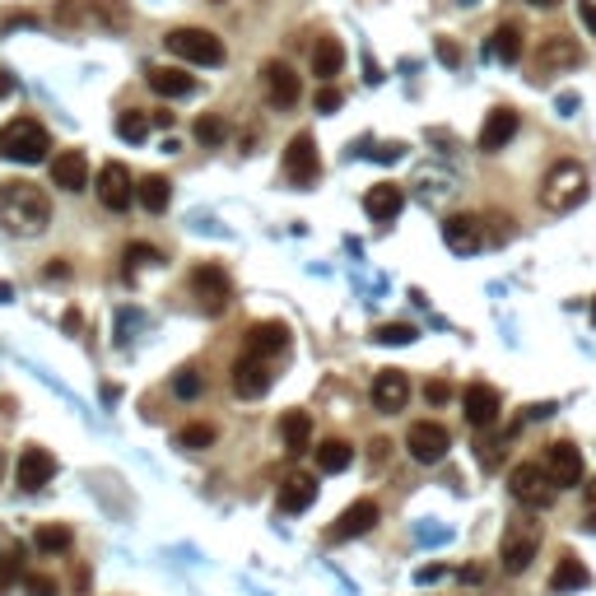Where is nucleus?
Masks as SVG:
<instances>
[{"instance_id": "obj_1", "label": "nucleus", "mask_w": 596, "mask_h": 596, "mask_svg": "<svg viewBox=\"0 0 596 596\" xmlns=\"http://www.w3.org/2000/svg\"><path fill=\"white\" fill-rule=\"evenodd\" d=\"M0 224L19 238H38L52 224V201L33 182H0Z\"/></svg>"}, {"instance_id": "obj_2", "label": "nucleus", "mask_w": 596, "mask_h": 596, "mask_svg": "<svg viewBox=\"0 0 596 596\" xmlns=\"http://www.w3.org/2000/svg\"><path fill=\"white\" fill-rule=\"evenodd\" d=\"M587 168L583 163H573V159H564V163H555L550 173H545V182H541V205L550 210V215H573L578 205L587 201Z\"/></svg>"}, {"instance_id": "obj_3", "label": "nucleus", "mask_w": 596, "mask_h": 596, "mask_svg": "<svg viewBox=\"0 0 596 596\" xmlns=\"http://www.w3.org/2000/svg\"><path fill=\"white\" fill-rule=\"evenodd\" d=\"M47 149H52V140H47L42 122H33V117H14V122L0 126V159L42 163V159H47Z\"/></svg>"}, {"instance_id": "obj_4", "label": "nucleus", "mask_w": 596, "mask_h": 596, "mask_svg": "<svg viewBox=\"0 0 596 596\" xmlns=\"http://www.w3.org/2000/svg\"><path fill=\"white\" fill-rule=\"evenodd\" d=\"M541 555V522H527V517H517L503 527V545H499V569L508 578L531 569V559Z\"/></svg>"}, {"instance_id": "obj_5", "label": "nucleus", "mask_w": 596, "mask_h": 596, "mask_svg": "<svg viewBox=\"0 0 596 596\" xmlns=\"http://www.w3.org/2000/svg\"><path fill=\"white\" fill-rule=\"evenodd\" d=\"M508 489H513V499L522 503V508H550L555 494H559L541 461H522V466H513V471H508Z\"/></svg>"}, {"instance_id": "obj_6", "label": "nucleus", "mask_w": 596, "mask_h": 596, "mask_svg": "<svg viewBox=\"0 0 596 596\" xmlns=\"http://www.w3.org/2000/svg\"><path fill=\"white\" fill-rule=\"evenodd\" d=\"M163 42H168V52L191 61V66H224V42L210 28H173Z\"/></svg>"}, {"instance_id": "obj_7", "label": "nucleus", "mask_w": 596, "mask_h": 596, "mask_svg": "<svg viewBox=\"0 0 596 596\" xmlns=\"http://www.w3.org/2000/svg\"><path fill=\"white\" fill-rule=\"evenodd\" d=\"M191 294H196V303H201L210 317H219V312L229 308V298H233L229 271H224V266H215V261L196 266V271H191Z\"/></svg>"}, {"instance_id": "obj_8", "label": "nucleus", "mask_w": 596, "mask_h": 596, "mask_svg": "<svg viewBox=\"0 0 596 596\" xmlns=\"http://www.w3.org/2000/svg\"><path fill=\"white\" fill-rule=\"evenodd\" d=\"M447 447H452V438H447V429L434 420H415L406 429V452L420 461V466H438V461L447 457Z\"/></svg>"}, {"instance_id": "obj_9", "label": "nucleus", "mask_w": 596, "mask_h": 596, "mask_svg": "<svg viewBox=\"0 0 596 596\" xmlns=\"http://www.w3.org/2000/svg\"><path fill=\"white\" fill-rule=\"evenodd\" d=\"M285 177L294 187H312L317 177H322V159H317V140L312 131H298L285 149Z\"/></svg>"}, {"instance_id": "obj_10", "label": "nucleus", "mask_w": 596, "mask_h": 596, "mask_svg": "<svg viewBox=\"0 0 596 596\" xmlns=\"http://www.w3.org/2000/svg\"><path fill=\"white\" fill-rule=\"evenodd\" d=\"M573 66H583V47H578V38H564V33L545 38L541 52H536V61H531L536 80H545V75H559V70H573Z\"/></svg>"}, {"instance_id": "obj_11", "label": "nucleus", "mask_w": 596, "mask_h": 596, "mask_svg": "<svg viewBox=\"0 0 596 596\" xmlns=\"http://www.w3.org/2000/svg\"><path fill=\"white\" fill-rule=\"evenodd\" d=\"M271 359H257V354H238L233 359V392L243 396V401H257V396L271 392Z\"/></svg>"}, {"instance_id": "obj_12", "label": "nucleus", "mask_w": 596, "mask_h": 596, "mask_svg": "<svg viewBox=\"0 0 596 596\" xmlns=\"http://www.w3.org/2000/svg\"><path fill=\"white\" fill-rule=\"evenodd\" d=\"M541 466L550 471L555 489H578V485H583V475H587L583 452H578L573 443H550V447H545V461H541Z\"/></svg>"}, {"instance_id": "obj_13", "label": "nucleus", "mask_w": 596, "mask_h": 596, "mask_svg": "<svg viewBox=\"0 0 596 596\" xmlns=\"http://www.w3.org/2000/svg\"><path fill=\"white\" fill-rule=\"evenodd\" d=\"M499 392L489 387V382H471L466 392H461V415H466V424L471 429H494V420H499Z\"/></svg>"}, {"instance_id": "obj_14", "label": "nucleus", "mask_w": 596, "mask_h": 596, "mask_svg": "<svg viewBox=\"0 0 596 596\" xmlns=\"http://www.w3.org/2000/svg\"><path fill=\"white\" fill-rule=\"evenodd\" d=\"M98 201L108 205L112 215H122V210H131V196H136V187H131V173H126L122 163H103L98 168Z\"/></svg>"}, {"instance_id": "obj_15", "label": "nucleus", "mask_w": 596, "mask_h": 596, "mask_svg": "<svg viewBox=\"0 0 596 596\" xmlns=\"http://www.w3.org/2000/svg\"><path fill=\"white\" fill-rule=\"evenodd\" d=\"M52 475H56V457L47 447H24V452H19V466H14V485L19 489L33 494V489H42Z\"/></svg>"}, {"instance_id": "obj_16", "label": "nucleus", "mask_w": 596, "mask_h": 596, "mask_svg": "<svg viewBox=\"0 0 596 596\" xmlns=\"http://www.w3.org/2000/svg\"><path fill=\"white\" fill-rule=\"evenodd\" d=\"M443 243H447V252L471 257V252L485 247V229H480V219L475 215H447L443 219Z\"/></svg>"}, {"instance_id": "obj_17", "label": "nucleus", "mask_w": 596, "mask_h": 596, "mask_svg": "<svg viewBox=\"0 0 596 596\" xmlns=\"http://www.w3.org/2000/svg\"><path fill=\"white\" fill-rule=\"evenodd\" d=\"M378 527V503L373 499H354L345 513L336 517V527L326 531L331 541H354V536H368V531Z\"/></svg>"}, {"instance_id": "obj_18", "label": "nucleus", "mask_w": 596, "mask_h": 596, "mask_svg": "<svg viewBox=\"0 0 596 596\" xmlns=\"http://www.w3.org/2000/svg\"><path fill=\"white\" fill-rule=\"evenodd\" d=\"M406 401H410V378L401 368H382L373 378V406L382 415H396V410H406Z\"/></svg>"}, {"instance_id": "obj_19", "label": "nucleus", "mask_w": 596, "mask_h": 596, "mask_svg": "<svg viewBox=\"0 0 596 596\" xmlns=\"http://www.w3.org/2000/svg\"><path fill=\"white\" fill-rule=\"evenodd\" d=\"M52 187H61V191H84L89 187V159H84V149H61L52 159Z\"/></svg>"}, {"instance_id": "obj_20", "label": "nucleus", "mask_w": 596, "mask_h": 596, "mask_svg": "<svg viewBox=\"0 0 596 596\" xmlns=\"http://www.w3.org/2000/svg\"><path fill=\"white\" fill-rule=\"evenodd\" d=\"M517 126H522L517 108H494L485 117V126H480V149H485V154H499V149L517 136Z\"/></svg>"}, {"instance_id": "obj_21", "label": "nucleus", "mask_w": 596, "mask_h": 596, "mask_svg": "<svg viewBox=\"0 0 596 596\" xmlns=\"http://www.w3.org/2000/svg\"><path fill=\"white\" fill-rule=\"evenodd\" d=\"M364 210H368V219H378V224H392V219L406 210V191L396 187V182H378V187L364 191Z\"/></svg>"}, {"instance_id": "obj_22", "label": "nucleus", "mask_w": 596, "mask_h": 596, "mask_svg": "<svg viewBox=\"0 0 596 596\" xmlns=\"http://www.w3.org/2000/svg\"><path fill=\"white\" fill-rule=\"evenodd\" d=\"M289 350V326L285 322H257L247 331V354L257 359H280Z\"/></svg>"}, {"instance_id": "obj_23", "label": "nucleus", "mask_w": 596, "mask_h": 596, "mask_svg": "<svg viewBox=\"0 0 596 596\" xmlns=\"http://www.w3.org/2000/svg\"><path fill=\"white\" fill-rule=\"evenodd\" d=\"M145 80L159 98H191L196 94V75H187L182 66H149Z\"/></svg>"}, {"instance_id": "obj_24", "label": "nucleus", "mask_w": 596, "mask_h": 596, "mask_svg": "<svg viewBox=\"0 0 596 596\" xmlns=\"http://www.w3.org/2000/svg\"><path fill=\"white\" fill-rule=\"evenodd\" d=\"M266 94H271L275 108H294L298 94H303V84H298V75L285 66V61H266Z\"/></svg>"}, {"instance_id": "obj_25", "label": "nucleus", "mask_w": 596, "mask_h": 596, "mask_svg": "<svg viewBox=\"0 0 596 596\" xmlns=\"http://www.w3.org/2000/svg\"><path fill=\"white\" fill-rule=\"evenodd\" d=\"M312 499H317V475L294 471L280 480V513H303L312 508Z\"/></svg>"}, {"instance_id": "obj_26", "label": "nucleus", "mask_w": 596, "mask_h": 596, "mask_svg": "<svg viewBox=\"0 0 596 596\" xmlns=\"http://www.w3.org/2000/svg\"><path fill=\"white\" fill-rule=\"evenodd\" d=\"M280 438H285L289 457H303V452L312 447V415L308 410H289L285 420H280Z\"/></svg>"}, {"instance_id": "obj_27", "label": "nucleus", "mask_w": 596, "mask_h": 596, "mask_svg": "<svg viewBox=\"0 0 596 596\" xmlns=\"http://www.w3.org/2000/svg\"><path fill=\"white\" fill-rule=\"evenodd\" d=\"M340 66H345V47L336 38H317V47H312V75L322 84H331L340 75Z\"/></svg>"}, {"instance_id": "obj_28", "label": "nucleus", "mask_w": 596, "mask_h": 596, "mask_svg": "<svg viewBox=\"0 0 596 596\" xmlns=\"http://www.w3.org/2000/svg\"><path fill=\"white\" fill-rule=\"evenodd\" d=\"M587 583H592V573H587L583 559H573V555H564L555 564V573H550V592H578Z\"/></svg>"}, {"instance_id": "obj_29", "label": "nucleus", "mask_w": 596, "mask_h": 596, "mask_svg": "<svg viewBox=\"0 0 596 596\" xmlns=\"http://www.w3.org/2000/svg\"><path fill=\"white\" fill-rule=\"evenodd\" d=\"M350 461H354V447L345 443V438H326V443H317V471L322 475H340Z\"/></svg>"}, {"instance_id": "obj_30", "label": "nucleus", "mask_w": 596, "mask_h": 596, "mask_svg": "<svg viewBox=\"0 0 596 596\" xmlns=\"http://www.w3.org/2000/svg\"><path fill=\"white\" fill-rule=\"evenodd\" d=\"M168 196H173V187H168V177H159V173L140 177V187H136V201L145 205L149 215H163V210H168Z\"/></svg>"}, {"instance_id": "obj_31", "label": "nucleus", "mask_w": 596, "mask_h": 596, "mask_svg": "<svg viewBox=\"0 0 596 596\" xmlns=\"http://www.w3.org/2000/svg\"><path fill=\"white\" fill-rule=\"evenodd\" d=\"M489 52L499 56L503 66L522 61V28H517V24H499V28H494V42H489Z\"/></svg>"}, {"instance_id": "obj_32", "label": "nucleus", "mask_w": 596, "mask_h": 596, "mask_svg": "<svg viewBox=\"0 0 596 596\" xmlns=\"http://www.w3.org/2000/svg\"><path fill=\"white\" fill-rule=\"evenodd\" d=\"M215 438H219V429L215 424H205V420L182 424V429H177V447H187V452H201V447H210Z\"/></svg>"}, {"instance_id": "obj_33", "label": "nucleus", "mask_w": 596, "mask_h": 596, "mask_svg": "<svg viewBox=\"0 0 596 596\" xmlns=\"http://www.w3.org/2000/svg\"><path fill=\"white\" fill-rule=\"evenodd\" d=\"M196 140H201V145H224V140H229V122L215 117V112H205L201 122H196Z\"/></svg>"}, {"instance_id": "obj_34", "label": "nucleus", "mask_w": 596, "mask_h": 596, "mask_svg": "<svg viewBox=\"0 0 596 596\" xmlns=\"http://www.w3.org/2000/svg\"><path fill=\"white\" fill-rule=\"evenodd\" d=\"M117 136L131 140V145H136V140H145L149 136V117H145V112H136V108L122 112V117H117Z\"/></svg>"}, {"instance_id": "obj_35", "label": "nucleus", "mask_w": 596, "mask_h": 596, "mask_svg": "<svg viewBox=\"0 0 596 596\" xmlns=\"http://www.w3.org/2000/svg\"><path fill=\"white\" fill-rule=\"evenodd\" d=\"M499 452H503V438H499V434H489V429H480L475 457H480V466H485V471H494V466H499Z\"/></svg>"}, {"instance_id": "obj_36", "label": "nucleus", "mask_w": 596, "mask_h": 596, "mask_svg": "<svg viewBox=\"0 0 596 596\" xmlns=\"http://www.w3.org/2000/svg\"><path fill=\"white\" fill-rule=\"evenodd\" d=\"M70 527H38V550H47V555H56V550H70Z\"/></svg>"}, {"instance_id": "obj_37", "label": "nucleus", "mask_w": 596, "mask_h": 596, "mask_svg": "<svg viewBox=\"0 0 596 596\" xmlns=\"http://www.w3.org/2000/svg\"><path fill=\"white\" fill-rule=\"evenodd\" d=\"M154 261H163L159 247H149V243H131V247H126V275L140 271V266H154Z\"/></svg>"}, {"instance_id": "obj_38", "label": "nucleus", "mask_w": 596, "mask_h": 596, "mask_svg": "<svg viewBox=\"0 0 596 596\" xmlns=\"http://www.w3.org/2000/svg\"><path fill=\"white\" fill-rule=\"evenodd\" d=\"M201 373H196V368H182V373H177L173 378V396H182V401H196V396H201Z\"/></svg>"}, {"instance_id": "obj_39", "label": "nucleus", "mask_w": 596, "mask_h": 596, "mask_svg": "<svg viewBox=\"0 0 596 596\" xmlns=\"http://www.w3.org/2000/svg\"><path fill=\"white\" fill-rule=\"evenodd\" d=\"M373 340H382V345H410V340H415V326H406V322L378 326V336H373Z\"/></svg>"}, {"instance_id": "obj_40", "label": "nucleus", "mask_w": 596, "mask_h": 596, "mask_svg": "<svg viewBox=\"0 0 596 596\" xmlns=\"http://www.w3.org/2000/svg\"><path fill=\"white\" fill-rule=\"evenodd\" d=\"M24 573V545H10L5 550V564H0V583H14Z\"/></svg>"}, {"instance_id": "obj_41", "label": "nucleus", "mask_w": 596, "mask_h": 596, "mask_svg": "<svg viewBox=\"0 0 596 596\" xmlns=\"http://www.w3.org/2000/svg\"><path fill=\"white\" fill-rule=\"evenodd\" d=\"M434 52H438V61H443L447 70H457V66H461V47H457L452 38H438V42H434Z\"/></svg>"}, {"instance_id": "obj_42", "label": "nucleus", "mask_w": 596, "mask_h": 596, "mask_svg": "<svg viewBox=\"0 0 596 596\" xmlns=\"http://www.w3.org/2000/svg\"><path fill=\"white\" fill-rule=\"evenodd\" d=\"M340 103H345V94H340L336 84H322V89H317V112H336Z\"/></svg>"}, {"instance_id": "obj_43", "label": "nucleus", "mask_w": 596, "mask_h": 596, "mask_svg": "<svg viewBox=\"0 0 596 596\" xmlns=\"http://www.w3.org/2000/svg\"><path fill=\"white\" fill-rule=\"evenodd\" d=\"M489 224H494V233H489L494 243H508V238H513V219L508 215H489Z\"/></svg>"}, {"instance_id": "obj_44", "label": "nucleus", "mask_w": 596, "mask_h": 596, "mask_svg": "<svg viewBox=\"0 0 596 596\" xmlns=\"http://www.w3.org/2000/svg\"><path fill=\"white\" fill-rule=\"evenodd\" d=\"M401 154H406V145H401V140H392V145H378V149H373V159H378V163H396Z\"/></svg>"}, {"instance_id": "obj_45", "label": "nucleus", "mask_w": 596, "mask_h": 596, "mask_svg": "<svg viewBox=\"0 0 596 596\" xmlns=\"http://www.w3.org/2000/svg\"><path fill=\"white\" fill-rule=\"evenodd\" d=\"M28 592L33 596H56V583L52 578H42V573H33V578H28Z\"/></svg>"}, {"instance_id": "obj_46", "label": "nucleus", "mask_w": 596, "mask_h": 596, "mask_svg": "<svg viewBox=\"0 0 596 596\" xmlns=\"http://www.w3.org/2000/svg\"><path fill=\"white\" fill-rule=\"evenodd\" d=\"M424 396H429V401H434V406H443L447 396H452V387H447V382L438 378V382H429V392H424Z\"/></svg>"}, {"instance_id": "obj_47", "label": "nucleus", "mask_w": 596, "mask_h": 596, "mask_svg": "<svg viewBox=\"0 0 596 596\" xmlns=\"http://www.w3.org/2000/svg\"><path fill=\"white\" fill-rule=\"evenodd\" d=\"M583 503H587V517H592V527H596V480L583 485Z\"/></svg>"}, {"instance_id": "obj_48", "label": "nucleus", "mask_w": 596, "mask_h": 596, "mask_svg": "<svg viewBox=\"0 0 596 596\" xmlns=\"http://www.w3.org/2000/svg\"><path fill=\"white\" fill-rule=\"evenodd\" d=\"M443 573H447L443 564H424V569L415 573V583H434V578H443Z\"/></svg>"}, {"instance_id": "obj_49", "label": "nucleus", "mask_w": 596, "mask_h": 596, "mask_svg": "<svg viewBox=\"0 0 596 596\" xmlns=\"http://www.w3.org/2000/svg\"><path fill=\"white\" fill-rule=\"evenodd\" d=\"M578 14H583V24L592 28V38H596V5L592 0H578Z\"/></svg>"}, {"instance_id": "obj_50", "label": "nucleus", "mask_w": 596, "mask_h": 596, "mask_svg": "<svg viewBox=\"0 0 596 596\" xmlns=\"http://www.w3.org/2000/svg\"><path fill=\"white\" fill-rule=\"evenodd\" d=\"M573 108H578V98H573V94H559V117H573Z\"/></svg>"}, {"instance_id": "obj_51", "label": "nucleus", "mask_w": 596, "mask_h": 596, "mask_svg": "<svg viewBox=\"0 0 596 596\" xmlns=\"http://www.w3.org/2000/svg\"><path fill=\"white\" fill-rule=\"evenodd\" d=\"M550 410H555V406H550V401H545V406H527V415H531V420H545V415H550Z\"/></svg>"}, {"instance_id": "obj_52", "label": "nucleus", "mask_w": 596, "mask_h": 596, "mask_svg": "<svg viewBox=\"0 0 596 596\" xmlns=\"http://www.w3.org/2000/svg\"><path fill=\"white\" fill-rule=\"evenodd\" d=\"M14 94V80H10V70H0V98Z\"/></svg>"}, {"instance_id": "obj_53", "label": "nucleus", "mask_w": 596, "mask_h": 596, "mask_svg": "<svg viewBox=\"0 0 596 596\" xmlns=\"http://www.w3.org/2000/svg\"><path fill=\"white\" fill-rule=\"evenodd\" d=\"M527 5H536V10H555L559 0H527Z\"/></svg>"}, {"instance_id": "obj_54", "label": "nucleus", "mask_w": 596, "mask_h": 596, "mask_svg": "<svg viewBox=\"0 0 596 596\" xmlns=\"http://www.w3.org/2000/svg\"><path fill=\"white\" fill-rule=\"evenodd\" d=\"M592 326H596V298H592Z\"/></svg>"}]
</instances>
